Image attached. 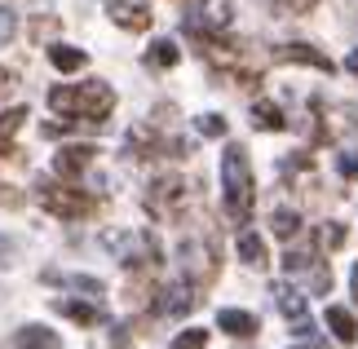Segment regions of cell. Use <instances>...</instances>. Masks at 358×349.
Instances as JSON below:
<instances>
[{
    "label": "cell",
    "instance_id": "cell-20",
    "mask_svg": "<svg viewBox=\"0 0 358 349\" xmlns=\"http://www.w3.org/2000/svg\"><path fill=\"white\" fill-rule=\"evenodd\" d=\"M270 230H274V239H296L301 217L292 213V208H279V213H270Z\"/></svg>",
    "mask_w": 358,
    "mask_h": 349
},
{
    "label": "cell",
    "instance_id": "cell-13",
    "mask_svg": "<svg viewBox=\"0 0 358 349\" xmlns=\"http://www.w3.org/2000/svg\"><path fill=\"white\" fill-rule=\"evenodd\" d=\"M13 345H18V349H62V341L53 336L49 327H40V323L18 327V332H13Z\"/></svg>",
    "mask_w": 358,
    "mask_h": 349
},
{
    "label": "cell",
    "instance_id": "cell-29",
    "mask_svg": "<svg viewBox=\"0 0 358 349\" xmlns=\"http://www.w3.org/2000/svg\"><path fill=\"white\" fill-rule=\"evenodd\" d=\"M13 89H18V80H13V71H9V66H0V97H5V93H13Z\"/></svg>",
    "mask_w": 358,
    "mask_h": 349
},
{
    "label": "cell",
    "instance_id": "cell-27",
    "mask_svg": "<svg viewBox=\"0 0 358 349\" xmlns=\"http://www.w3.org/2000/svg\"><path fill=\"white\" fill-rule=\"evenodd\" d=\"M336 169H341V177H350V181H358V150H341Z\"/></svg>",
    "mask_w": 358,
    "mask_h": 349
},
{
    "label": "cell",
    "instance_id": "cell-19",
    "mask_svg": "<svg viewBox=\"0 0 358 349\" xmlns=\"http://www.w3.org/2000/svg\"><path fill=\"white\" fill-rule=\"evenodd\" d=\"M53 310H58L62 318H71V323H80V327H93V323H98V305H80V301H53Z\"/></svg>",
    "mask_w": 358,
    "mask_h": 349
},
{
    "label": "cell",
    "instance_id": "cell-22",
    "mask_svg": "<svg viewBox=\"0 0 358 349\" xmlns=\"http://www.w3.org/2000/svg\"><path fill=\"white\" fill-rule=\"evenodd\" d=\"M319 243L323 248H345V226H341V221H319Z\"/></svg>",
    "mask_w": 358,
    "mask_h": 349
},
{
    "label": "cell",
    "instance_id": "cell-33",
    "mask_svg": "<svg viewBox=\"0 0 358 349\" xmlns=\"http://www.w3.org/2000/svg\"><path fill=\"white\" fill-rule=\"evenodd\" d=\"M296 349H327L323 341H310V345H296Z\"/></svg>",
    "mask_w": 358,
    "mask_h": 349
},
{
    "label": "cell",
    "instance_id": "cell-7",
    "mask_svg": "<svg viewBox=\"0 0 358 349\" xmlns=\"http://www.w3.org/2000/svg\"><path fill=\"white\" fill-rule=\"evenodd\" d=\"M283 270H287V274H296V278H306V283L314 287L310 297H323V292L332 287V270L323 265V257H310V252H287V257H283Z\"/></svg>",
    "mask_w": 358,
    "mask_h": 349
},
{
    "label": "cell",
    "instance_id": "cell-28",
    "mask_svg": "<svg viewBox=\"0 0 358 349\" xmlns=\"http://www.w3.org/2000/svg\"><path fill=\"white\" fill-rule=\"evenodd\" d=\"M274 5H279L283 13H310L314 5H319V0H274Z\"/></svg>",
    "mask_w": 358,
    "mask_h": 349
},
{
    "label": "cell",
    "instance_id": "cell-30",
    "mask_svg": "<svg viewBox=\"0 0 358 349\" xmlns=\"http://www.w3.org/2000/svg\"><path fill=\"white\" fill-rule=\"evenodd\" d=\"M31 31H36V36H53V31H58V22H53V18H40Z\"/></svg>",
    "mask_w": 358,
    "mask_h": 349
},
{
    "label": "cell",
    "instance_id": "cell-11",
    "mask_svg": "<svg viewBox=\"0 0 358 349\" xmlns=\"http://www.w3.org/2000/svg\"><path fill=\"white\" fill-rule=\"evenodd\" d=\"M274 305H279V314L292 318V323H306V318H310V297L296 292V287H287V283L274 287Z\"/></svg>",
    "mask_w": 358,
    "mask_h": 349
},
{
    "label": "cell",
    "instance_id": "cell-3",
    "mask_svg": "<svg viewBox=\"0 0 358 349\" xmlns=\"http://www.w3.org/2000/svg\"><path fill=\"white\" fill-rule=\"evenodd\" d=\"M186 194H190V186H186V181L177 177V173H159V177H150V181H146L142 204H146V213H150V217L169 221V217H182Z\"/></svg>",
    "mask_w": 358,
    "mask_h": 349
},
{
    "label": "cell",
    "instance_id": "cell-24",
    "mask_svg": "<svg viewBox=\"0 0 358 349\" xmlns=\"http://www.w3.org/2000/svg\"><path fill=\"white\" fill-rule=\"evenodd\" d=\"M13 31H18V13H13L9 5H0V45H9Z\"/></svg>",
    "mask_w": 358,
    "mask_h": 349
},
{
    "label": "cell",
    "instance_id": "cell-14",
    "mask_svg": "<svg viewBox=\"0 0 358 349\" xmlns=\"http://www.w3.org/2000/svg\"><path fill=\"white\" fill-rule=\"evenodd\" d=\"M327 327H332V336L341 345H354L358 341V323H354V314L350 310H341V305H327Z\"/></svg>",
    "mask_w": 358,
    "mask_h": 349
},
{
    "label": "cell",
    "instance_id": "cell-12",
    "mask_svg": "<svg viewBox=\"0 0 358 349\" xmlns=\"http://www.w3.org/2000/svg\"><path fill=\"white\" fill-rule=\"evenodd\" d=\"M217 327H222L226 336H243V341L261 332L257 314H248V310H222V314H217Z\"/></svg>",
    "mask_w": 358,
    "mask_h": 349
},
{
    "label": "cell",
    "instance_id": "cell-8",
    "mask_svg": "<svg viewBox=\"0 0 358 349\" xmlns=\"http://www.w3.org/2000/svg\"><path fill=\"white\" fill-rule=\"evenodd\" d=\"M106 13H111V22L124 27V31H146V27L155 22V13H150L146 0H106Z\"/></svg>",
    "mask_w": 358,
    "mask_h": 349
},
{
    "label": "cell",
    "instance_id": "cell-10",
    "mask_svg": "<svg viewBox=\"0 0 358 349\" xmlns=\"http://www.w3.org/2000/svg\"><path fill=\"white\" fill-rule=\"evenodd\" d=\"M93 159H98V146H85V142H80V146H62L58 155H53V173L71 181V177H80V173H85Z\"/></svg>",
    "mask_w": 358,
    "mask_h": 349
},
{
    "label": "cell",
    "instance_id": "cell-1",
    "mask_svg": "<svg viewBox=\"0 0 358 349\" xmlns=\"http://www.w3.org/2000/svg\"><path fill=\"white\" fill-rule=\"evenodd\" d=\"M49 106L58 115H71V120H85V124H106L115 106V89L102 85V80H85V85H58L49 89Z\"/></svg>",
    "mask_w": 358,
    "mask_h": 349
},
{
    "label": "cell",
    "instance_id": "cell-21",
    "mask_svg": "<svg viewBox=\"0 0 358 349\" xmlns=\"http://www.w3.org/2000/svg\"><path fill=\"white\" fill-rule=\"evenodd\" d=\"M239 261L243 265H252V270H261V265H266V243L257 239V234H239Z\"/></svg>",
    "mask_w": 358,
    "mask_h": 349
},
{
    "label": "cell",
    "instance_id": "cell-31",
    "mask_svg": "<svg viewBox=\"0 0 358 349\" xmlns=\"http://www.w3.org/2000/svg\"><path fill=\"white\" fill-rule=\"evenodd\" d=\"M345 71H350V76H358V49H354L350 58H345Z\"/></svg>",
    "mask_w": 358,
    "mask_h": 349
},
{
    "label": "cell",
    "instance_id": "cell-9",
    "mask_svg": "<svg viewBox=\"0 0 358 349\" xmlns=\"http://www.w3.org/2000/svg\"><path fill=\"white\" fill-rule=\"evenodd\" d=\"M274 62H301V66H319V71H336V62L327 58L319 45H306V40H287V45L274 49Z\"/></svg>",
    "mask_w": 358,
    "mask_h": 349
},
{
    "label": "cell",
    "instance_id": "cell-6",
    "mask_svg": "<svg viewBox=\"0 0 358 349\" xmlns=\"http://www.w3.org/2000/svg\"><path fill=\"white\" fill-rule=\"evenodd\" d=\"M195 283L190 278H177V283H169V287H155V314H164V318H182V314H190L195 310Z\"/></svg>",
    "mask_w": 358,
    "mask_h": 349
},
{
    "label": "cell",
    "instance_id": "cell-16",
    "mask_svg": "<svg viewBox=\"0 0 358 349\" xmlns=\"http://www.w3.org/2000/svg\"><path fill=\"white\" fill-rule=\"evenodd\" d=\"M22 124H27V106L0 111V155H9V150H13V133H18Z\"/></svg>",
    "mask_w": 358,
    "mask_h": 349
},
{
    "label": "cell",
    "instance_id": "cell-32",
    "mask_svg": "<svg viewBox=\"0 0 358 349\" xmlns=\"http://www.w3.org/2000/svg\"><path fill=\"white\" fill-rule=\"evenodd\" d=\"M350 292H354V305H358V265L350 270Z\"/></svg>",
    "mask_w": 358,
    "mask_h": 349
},
{
    "label": "cell",
    "instance_id": "cell-18",
    "mask_svg": "<svg viewBox=\"0 0 358 349\" xmlns=\"http://www.w3.org/2000/svg\"><path fill=\"white\" fill-rule=\"evenodd\" d=\"M49 62L58 66V71H80V66H89V53L85 49H71V45H53L49 49Z\"/></svg>",
    "mask_w": 358,
    "mask_h": 349
},
{
    "label": "cell",
    "instance_id": "cell-2",
    "mask_svg": "<svg viewBox=\"0 0 358 349\" xmlns=\"http://www.w3.org/2000/svg\"><path fill=\"white\" fill-rule=\"evenodd\" d=\"M222 181H226V217L235 226H248L252 221V204H257V186H252V164H248L243 146H226Z\"/></svg>",
    "mask_w": 358,
    "mask_h": 349
},
{
    "label": "cell",
    "instance_id": "cell-4",
    "mask_svg": "<svg viewBox=\"0 0 358 349\" xmlns=\"http://www.w3.org/2000/svg\"><path fill=\"white\" fill-rule=\"evenodd\" d=\"M129 150L137 159H169V155H190V142L186 137H169L164 133V124H137V129H129Z\"/></svg>",
    "mask_w": 358,
    "mask_h": 349
},
{
    "label": "cell",
    "instance_id": "cell-25",
    "mask_svg": "<svg viewBox=\"0 0 358 349\" xmlns=\"http://www.w3.org/2000/svg\"><path fill=\"white\" fill-rule=\"evenodd\" d=\"M62 283H66V287H80L85 297H102V283H98V278H85V274H66Z\"/></svg>",
    "mask_w": 358,
    "mask_h": 349
},
{
    "label": "cell",
    "instance_id": "cell-23",
    "mask_svg": "<svg viewBox=\"0 0 358 349\" xmlns=\"http://www.w3.org/2000/svg\"><path fill=\"white\" fill-rule=\"evenodd\" d=\"M169 349H208V332H203V327H186Z\"/></svg>",
    "mask_w": 358,
    "mask_h": 349
},
{
    "label": "cell",
    "instance_id": "cell-26",
    "mask_svg": "<svg viewBox=\"0 0 358 349\" xmlns=\"http://www.w3.org/2000/svg\"><path fill=\"white\" fill-rule=\"evenodd\" d=\"M199 133L203 137H226V120L222 115H199Z\"/></svg>",
    "mask_w": 358,
    "mask_h": 349
},
{
    "label": "cell",
    "instance_id": "cell-5",
    "mask_svg": "<svg viewBox=\"0 0 358 349\" xmlns=\"http://www.w3.org/2000/svg\"><path fill=\"white\" fill-rule=\"evenodd\" d=\"M40 204L62 221H85V217L98 213V199H93V194L76 190V186H53V181H40Z\"/></svg>",
    "mask_w": 358,
    "mask_h": 349
},
{
    "label": "cell",
    "instance_id": "cell-15",
    "mask_svg": "<svg viewBox=\"0 0 358 349\" xmlns=\"http://www.w3.org/2000/svg\"><path fill=\"white\" fill-rule=\"evenodd\" d=\"M252 124L261 133H279V129H287V120H283V111L270 102V97H261V102H252Z\"/></svg>",
    "mask_w": 358,
    "mask_h": 349
},
{
    "label": "cell",
    "instance_id": "cell-17",
    "mask_svg": "<svg viewBox=\"0 0 358 349\" xmlns=\"http://www.w3.org/2000/svg\"><path fill=\"white\" fill-rule=\"evenodd\" d=\"M177 58H182V49H177L173 40H159V45L146 49V66H150V71H169V66H177Z\"/></svg>",
    "mask_w": 358,
    "mask_h": 349
}]
</instances>
